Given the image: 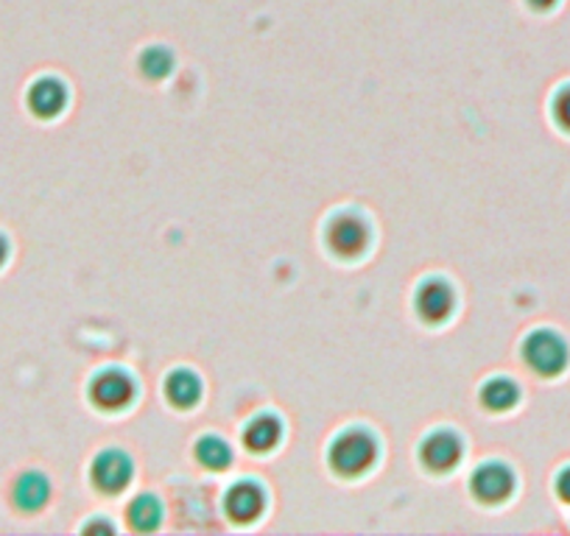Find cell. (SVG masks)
Masks as SVG:
<instances>
[{
	"label": "cell",
	"instance_id": "obj_1",
	"mask_svg": "<svg viewBox=\"0 0 570 536\" xmlns=\"http://www.w3.org/2000/svg\"><path fill=\"white\" fill-rule=\"evenodd\" d=\"M327 458H331V467L338 475H347V478L350 475H361L377 458V441L366 430L350 428L333 439Z\"/></svg>",
	"mask_w": 570,
	"mask_h": 536
},
{
	"label": "cell",
	"instance_id": "obj_2",
	"mask_svg": "<svg viewBox=\"0 0 570 536\" xmlns=\"http://www.w3.org/2000/svg\"><path fill=\"white\" fill-rule=\"evenodd\" d=\"M520 355H523V364L540 377H557L568 366V344L553 330H534L525 336Z\"/></svg>",
	"mask_w": 570,
	"mask_h": 536
},
{
	"label": "cell",
	"instance_id": "obj_3",
	"mask_svg": "<svg viewBox=\"0 0 570 536\" xmlns=\"http://www.w3.org/2000/svg\"><path fill=\"white\" fill-rule=\"evenodd\" d=\"M470 492H473L475 500L487 503V506H495L503 503L514 492V475L507 464H481L479 469L470 478Z\"/></svg>",
	"mask_w": 570,
	"mask_h": 536
},
{
	"label": "cell",
	"instance_id": "obj_4",
	"mask_svg": "<svg viewBox=\"0 0 570 536\" xmlns=\"http://www.w3.org/2000/svg\"><path fill=\"white\" fill-rule=\"evenodd\" d=\"M327 246H331L333 255L338 257H358L361 251L370 244V229L361 221L358 216H350V212H342V216L333 218L327 224Z\"/></svg>",
	"mask_w": 570,
	"mask_h": 536
},
{
	"label": "cell",
	"instance_id": "obj_5",
	"mask_svg": "<svg viewBox=\"0 0 570 536\" xmlns=\"http://www.w3.org/2000/svg\"><path fill=\"white\" fill-rule=\"evenodd\" d=\"M51 500V480L40 473V469H23L14 475L12 486H9V503L18 508L20 514H35L48 506Z\"/></svg>",
	"mask_w": 570,
	"mask_h": 536
},
{
	"label": "cell",
	"instance_id": "obj_6",
	"mask_svg": "<svg viewBox=\"0 0 570 536\" xmlns=\"http://www.w3.org/2000/svg\"><path fill=\"white\" fill-rule=\"evenodd\" d=\"M131 397H135V383L126 371L107 369L92 377L90 399L104 411H118V408L129 406Z\"/></svg>",
	"mask_w": 570,
	"mask_h": 536
},
{
	"label": "cell",
	"instance_id": "obj_7",
	"mask_svg": "<svg viewBox=\"0 0 570 536\" xmlns=\"http://www.w3.org/2000/svg\"><path fill=\"white\" fill-rule=\"evenodd\" d=\"M65 103H68V87L57 76H40L26 90V107L40 120L57 118L65 109Z\"/></svg>",
	"mask_w": 570,
	"mask_h": 536
},
{
	"label": "cell",
	"instance_id": "obj_8",
	"mask_svg": "<svg viewBox=\"0 0 570 536\" xmlns=\"http://www.w3.org/2000/svg\"><path fill=\"white\" fill-rule=\"evenodd\" d=\"M90 480L96 489L115 495L131 480V461L120 450H104L92 458Z\"/></svg>",
	"mask_w": 570,
	"mask_h": 536
},
{
	"label": "cell",
	"instance_id": "obj_9",
	"mask_svg": "<svg viewBox=\"0 0 570 536\" xmlns=\"http://www.w3.org/2000/svg\"><path fill=\"white\" fill-rule=\"evenodd\" d=\"M459 458H462V439L453 430H434L420 445V461L431 473H448L456 467Z\"/></svg>",
	"mask_w": 570,
	"mask_h": 536
},
{
	"label": "cell",
	"instance_id": "obj_10",
	"mask_svg": "<svg viewBox=\"0 0 570 536\" xmlns=\"http://www.w3.org/2000/svg\"><path fill=\"white\" fill-rule=\"evenodd\" d=\"M453 291L445 280H425L420 288H416L414 297V308L420 314L422 321L428 325H440L451 316L453 310Z\"/></svg>",
	"mask_w": 570,
	"mask_h": 536
},
{
	"label": "cell",
	"instance_id": "obj_11",
	"mask_svg": "<svg viewBox=\"0 0 570 536\" xmlns=\"http://www.w3.org/2000/svg\"><path fill=\"white\" fill-rule=\"evenodd\" d=\"M263 489L252 480H238L224 495V512L233 523H252L263 512Z\"/></svg>",
	"mask_w": 570,
	"mask_h": 536
},
{
	"label": "cell",
	"instance_id": "obj_12",
	"mask_svg": "<svg viewBox=\"0 0 570 536\" xmlns=\"http://www.w3.org/2000/svg\"><path fill=\"white\" fill-rule=\"evenodd\" d=\"M279 436H283L279 419L272 417V414H257V417L249 419V425L244 428V445L249 447L252 453H266L277 445Z\"/></svg>",
	"mask_w": 570,
	"mask_h": 536
},
{
	"label": "cell",
	"instance_id": "obj_13",
	"mask_svg": "<svg viewBox=\"0 0 570 536\" xmlns=\"http://www.w3.org/2000/svg\"><path fill=\"white\" fill-rule=\"evenodd\" d=\"M202 397V383L194 371L177 369L166 377V399L177 408L196 406Z\"/></svg>",
	"mask_w": 570,
	"mask_h": 536
},
{
	"label": "cell",
	"instance_id": "obj_14",
	"mask_svg": "<svg viewBox=\"0 0 570 536\" xmlns=\"http://www.w3.org/2000/svg\"><path fill=\"white\" fill-rule=\"evenodd\" d=\"M520 391L512 380L507 377H492L484 388H481V406L490 411H509L518 403Z\"/></svg>",
	"mask_w": 570,
	"mask_h": 536
},
{
	"label": "cell",
	"instance_id": "obj_15",
	"mask_svg": "<svg viewBox=\"0 0 570 536\" xmlns=\"http://www.w3.org/2000/svg\"><path fill=\"white\" fill-rule=\"evenodd\" d=\"M126 514L137 530H155L163 519V506L155 495H140L129 503Z\"/></svg>",
	"mask_w": 570,
	"mask_h": 536
},
{
	"label": "cell",
	"instance_id": "obj_16",
	"mask_svg": "<svg viewBox=\"0 0 570 536\" xmlns=\"http://www.w3.org/2000/svg\"><path fill=\"white\" fill-rule=\"evenodd\" d=\"M196 461L205 469H224L233 461V453H229L227 441H222L218 436H205L196 445Z\"/></svg>",
	"mask_w": 570,
	"mask_h": 536
},
{
	"label": "cell",
	"instance_id": "obj_17",
	"mask_svg": "<svg viewBox=\"0 0 570 536\" xmlns=\"http://www.w3.org/2000/svg\"><path fill=\"white\" fill-rule=\"evenodd\" d=\"M171 68H174V59L166 48L155 46V48H146V51L140 53V73L146 76V79H163V76L171 73Z\"/></svg>",
	"mask_w": 570,
	"mask_h": 536
},
{
	"label": "cell",
	"instance_id": "obj_18",
	"mask_svg": "<svg viewBox=\"0 0 570 536\" xmlns=\"http://www.w3.org/2000/svg\"><path fill=\"white\" fill-rule=\"evenodd\" d=\"M551 112H553V120H557L559 129L570 131V87H562V90L553 96Z\"/></svg>",
	"mask_w": 570,
	"mask_h": 536
},
{
	"label": "cell",
	"instance_id": "obj_19",
	"mask_svg": "<svg viewBox=\"0 0 570 536\" xmlns=\"http://www.w3.org/2000/svg\"><path fill=\"white\" fill-rule=\"evenodd\" d=\"M557 495L562 497L564 503H570V467H564L562 473L557 475Z\"/></svg>",
	"mask_w": 570,
	"mask_h": 536
},
{
	"label": "cell",
	"instance_id": "obj_20",
	"mask_svg": "<svg viewBox=\"0 0 570 536\" xmlns=\"http://www.w3.org/2000/svg\"><path fill=\"white\" fill-rule=\"evenodd\" d=\"M9 255H12V240H9L7 232H0V268L7 266Z\"/></svg>",
	"mask_w": 570,
	"mask_h": 536
},
{
	"label": "cell",
	"instance_id": "obj_21",
	"mask_svg": "<svg viewBox=\"0 0 570 536\" xmlns=\"http://www.w3.org/2000/svg\"><path fill=\"white\" fill-rule=\"evenodd\" d=\"M525 3H529L531 9H537V12H548L557 0H525Z\"/></svg>",
	"mask_w": 570,
	"mask_h": 536
},
{
	"label": "cell",
	"instance_id": "obj_22",
	"mask_svg": "<svg viewBox=\"0 0 570 536\" xmlns=\"http://www.w3.org/2000/svg\"><path fill=\"white\" fill-rule=\"evenodd\" d=\"M85 530H112V525H109V523H90V525H85Z\"/></svg>",
	"mask_w": 570,
	"mask_h": 536
}]
</instances>
